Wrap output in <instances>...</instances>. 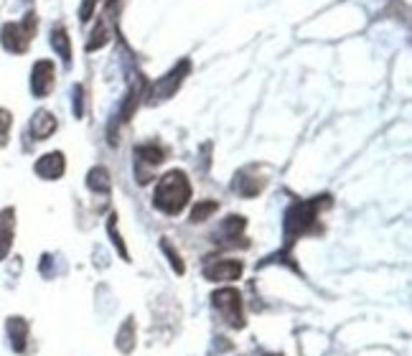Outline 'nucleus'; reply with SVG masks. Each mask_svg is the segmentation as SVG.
Listing matches in <instances>:
<instances>
[{"instance_id": "obj_19", "label": "nucleus", "mask_w": 412, "mask_h": 356, "mask_svg": "<svg viewBox=\"0 0 412 356\" xmlns=\"http://www.w3.org/2000/svg\"><path fill=\"white\" fill-rule=\"evenodd\" d=\"M97 3H99V0H84V6H81V11H79L81 21H89V18H92L94 6H97Z\"/></svg>"}, {"instance_id": "obj_9", "label": "nucleus", "mask_w": 412, "mask_h": 356, "mask_svg": "<svg viewBox=\"0 0 412 356\" xmlns=\"http://www.w3.org/2000/svg\"><path fill=\"white\" fill-rule=\"evenodd\" d=\"M31 138L34 141H46V138H51L54 130H56V117L51 115L49 110H39L34 117H31Z\"/></svg>"}, {"instance_id": "obj_20", "label": "nucleus", "mask_w": 412, "mask_h": 356, "mask_svg": "<svg viewBox=\"0 0 412 356\" xmlns=\"http://www.w3.org/2000/svg\"><path fill=\"white\" fill-rule=\"evenodd\" d=\"M74 115L81 117V87L79 84L74 87Z\"/></svg>"}, {"instance_id": "obj_16", "label": "nucleus", "mask_w": 412, "mask_h": 356, "mask_svg": "<svg viewBox=\"0 0 412 356\" xmlns=\"http://www.w3.org/2000/svg\"><path fill=\"white\" fill-rule=\"evenodd\" d=\"M216 209H219L216 201H199V204L194 206V211H191V222H206V219H209Z\"/></svg>"}, {"instance_id": "obj_7", "label": "nucleus", "mask_w": 412, "mask_h": 356, "mask_svg": "<svg viewBox=\"0 0 412 356\" xmlns=\"http://www.w3.org/2000/svg\"><path fill=\"white\" fill-rule=\"evenodd\" d=\"M189 69H191V64H189V61H181L176 69H171L163 79H158V82L153 84V94H151L153 100H169V97H174L176 89L184 82V76L189 74Z\"/></svg>"}, {"instance_id": "obj_11", "label": "nucleus", "mask_w": 412, "mask_h": 356, "mask_svg": "<svg viewBox=\"0 0 412 356\" xmlns=\"http://www.w3.org/2000/svg\"><path fill=\"white\" fill-rule=\"evenodd\" d=\"M8 336H11L13 349L24 351L26 341H29V323L24 318H8Z\"/></svg>"}, {"instance_id": "obj_13", "label": "nucleus", "mask_w": 412, "mask_h": 356, "mask_svg": "<svg viewBox=\"0 0 412 356\" xmlns=\"http://www.w3.org/2000/svg\"><path fill=\"white\" fill-rule=\"evenodd\" d=\"M87 186L92 188L94 193H110L112 181H110V173H107V168H102V166H97V168H92V171H89Z\"/></svg>"}, {"instance_id": "obj_3", "label": "nucleus", "mask_w": 412, "mask_h": 356, "mask_svg": "<svg viewBox=\"0 0 412 356\" xmlns=\"http://www.w3.org/2000/svg\"><path fill=\"white\" fill-rule=\"evenodd\" d=\"M34 31H36V18L29 16L24 24H6L3 26V31H0V41H3V46H6L8 51L24 54L26 49H29Z\"/></svg>"}, {"instance_id": "obj_6", "label": "nucleus", "mask_w": 412, "mask_h": 356, "mask_svg": "<svg viewBox=\"0 0 412 356\" xmlns=\"http://www.w3.org/2000/svg\"><path fill=\"white\" fill-rule=\"evenodd\" d=\"M244 265L239 260H211L204 265V278L211 283H232L242 275Z\"/></svg>"}, {"instance_id": "obj_5", "label": "nucleus", "mask_w": 412, "mask_h": 356, "mask_svg": "<svg viewBox=\"0 0 412 356\" xmlns=\"http://www.w3.org/2000/svg\"><path fill=\"white\" fill-rule=\"evenodd\" d=\"M54 82H56V71H54V61L49 59H41L34 64V71H31V92L34 97H46L54 89Z\"/></svg>"}, {"instance_id": "obj_12", "label": "nucleus", "mask_w": 412, "mask_h": 356, "mask_svg": "<svg viewBox=\"0 0 412 356\" xmlns=\"http://www.w3.org/2000/svg\"><path fill=\"white\" fill-rule=\"evenodd\" d=\"M51 46L59 56L64 59V64L69 66L71 64V41H69V34H66L64 26H56V29L51 31Z\"/></svg>"}, {"instance_id": "obj_4", "label": "nucleus", "mask_w": 412, "mask_h": 356, "mask_svg": "<svg viewBox=\"0 0 412 356\" xmlns=\"http://www.w3.org/2000/svg\"><path fill=\"white\" fill-rule=\"evenodd\" d=\"M214 308L221 313L229 326L234 328H242L244 326V315H242V295H239L234 288H224V290H216L214 293Z\"/></svg>"}, {"instance_id": "obj_2", "label": "nucleus", "mask_w": 412, "mask_h": 356, "mask_svg": "<svg viewBox=\"0 0 412 356\" xmlns=\"http://www.w3.org/2000/svg\"><path fill=\"white\" fill-rule=\"evenodd\" d=\"M316 216H318V201L293 204L291 211L285 214V237H288V242H293L296 237H301L303 232H308Z\"/></svg>"}, {"instance_id": "obj_10", "label": "nucleus", "mask_w": 412, "mask_h": 356, "mask_svg": "<svg viewBox=\"0 0 412 356\" xmlns=\"http://www.w3.org/2000/svg\"><path fill=\"white\" fill-rule=\"evenodd\" d=\"M13 232H16V211H0V260H6L13 245Z\"/></svg>"}, {"instance_id": "obj_1", "label": "nucleus", "mask_w": 412, "mask_h": 356, "mask_svg": "<svg viewBox=\"0 0 412 356\" xmlns=\"http://www.w3.org/2000/svg\"><path fill=\"white\" fill-rule=\"evenodd\" d=\"M189 199H191V183H189L184 171H169L158 181L156 191H153V204L156 209H161L163 214H181L186 209Z\"/></svg>"}, {"instance_id": "obj_17", "label": "nucleus", "mask_w": 412, "mask_h": 356, "mask_svg": "<svg viewBox=\"0 0 412 356\" xmlns=\"http://www.w3.org/2000/svg\"><path fill=\"white\" fill-rule=\"evenodd\" d=\"M11 125H13V115L8 110H0V146H6V143H8Z\"/></svg>"}, {"instance_id": "obj_8", "label": "nucleus", "mask_w": 412, "mask_h": 356, "mask_svg": "<svg viewBox=\"0 0 412 356\" xmlns=\"http://www.w3.org/2000/svg\"><path fill=\"white\" fill-rule=\"evenodd\" d=\"M66 171V161H64V153H46V156H41L36 161V173L41 178H46V181H56L61 178Z\"/></svg>"}, {"instance_id": "obj_14", "label": "nucleus", "mask_w": 412, "mask_h": 356, "mask_svg": "<svg viewBox=\"0 0 412 356\" xmlns=\"http://www.w3.org/2000/svg\"><path fill=\"white\" fill-rule=\"evenodd\" d=\"M135 156H138V161H143L146 166H158L166 161V151H163L161 146H156V143H151V146H140L138 151H135Z\"/></svg>"}, {"instance_id": "obj_18", "label": "nucleus", "mask_w": 412, "mask_h": 356, "mask_svg": "<svg viewBox=\"0 0 412 356\" xmlns=\"http://www.w3.org/2000/svg\"><path fill=\"white\" fill-rule=\"evenodd\" d=\"M163 250L169 252V257H171V263H174V268H176V270H179V275H181V273H184V263H181V257H179V252H174V250H171V245H169V242H163Z\"/></svg>"}, {"instance_id": "obj_15", "label": "nucleus", "mask_w": 412, "mask_h": 356, "mask_svg": "<svg viewBox=\"0 0 412 356\" xmlns=\"http://www.w3.org/2000/svg\"><path fill=\"white\" fill-rule=\"evenodd\" d=\"M117 349H120L122 354H130V351L135 349V331H133V318H128V321H125V326L120 328V333H117Z\"/></svg>"}]
</instances>
